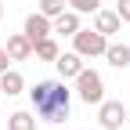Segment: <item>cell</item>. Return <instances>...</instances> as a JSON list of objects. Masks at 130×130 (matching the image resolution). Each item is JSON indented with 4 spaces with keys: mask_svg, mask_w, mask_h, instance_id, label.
I'll return each mask as SVG.
<instances>
[{
    "mask_svg": "<svg viewBox=\"0 0 130 130\" xmlns=\"http://www.w3.org/2000/svg\"><path fill=\"white\" fill-rule=\"evenodd\" d=\"M29 101H32L36 119H47V123L61 126L69 119V108H72V90L65 87V79H40L29 90Z\"/></svg>",
    "mask_w": 130,
    "mask_h": 130,
    "instance_id": "1",
    "label": "cell"
},
{
    "mask_svg": "<svg viewBox=\"0 0 130 130\" xmlns=\"http://www.w3.org/2000/svg\"><path fill=\"white\" fill-rule=\"evenodd\" d=\"M76 94H79L83 105H101L105 101V79H101V72H94V69L83 65V72L76 76Z\"/></svg>",
    "mask_w": 130,
    "mask_h": 130,
    "instance_id": "2",
    "label": "cell"
},
{
    "mask_svg": "<svg viewBox=\"0 0 130 130\" xmlns=\"http://www.w3.org/2000/svg\"><path fill=\"white\" fill-rule=\"evenodd\" d=\"M72 47H76V54H83V58H105L108 36L98 32V29H79L76 36H72Z\"/></svg>",
    "mask_w": 130,
    "mask_h": 130,
    "instance_id": "3",
    "label": "cell"
},
{
    "mask_svg": "<svg viewBox=\"0 0 130 130\" xmlns=\"http://www.w3.org/2000/svg\"><path fill=\"white\" fill-rule=\"evenodd\" d=\"M126 123V105L123 101H101L98 105V126L101 130H123Z\"/></svg>",
    "mask_w": 130,
    "mask_h": 130,
    "instance_id": "4",
    "label": "cell"
},
{
    "mask_svg": "<svg viewBox=\"0 0 130 130\" xmlns=\"http://www.w3.org/2000/svg\"><path fill=\"white\" fill-rule=\"evenodd\" d=\"M22 32H25L32 43H36V40H43V36H51V32H54V25H51V18H47V14H40V11H36V14H29V18H25Z\"/></svg>",
    "mask_w": 130,
    "mask_h": 130,
    "instance_id": "5",
    "label": "cell"
},
{
    "mask_svg": "<svg viewBox=\"0 0 130 130\" xmlns=\"http://www.w3.org/2000/svg\"><path fill=\"white\" fill-rule=\"evenodd\" d=\"M51 25H54V32H61V36H76L79 29H83V22H79V11H61L58 18H51Z\"/></svg>",
    "mask_w": 130,
    "mask_h": 130,
    "instance_id": "6",
    "label": "cell"
},
{
    "mask_svg": "<svg viewBox=\"0 0 130 130\" xmlns=\"http://www.w3.org/2000/svg\"><path fill=\"white\" fill-rule=\"evenodd\" d=\"M7 54H11V61L32 58V40L25 36V32H11V36H7Z\"/></svg>",
    "mask_w": 130,
    "mask_h": 130,
    "instance_id": "7",
    "label": "cell"
},
{
    "mask_svg": "<svg viewBox=\"0 0 130 130\" xmlns=\"http://www.w3.org/2000/svg\"><path fill=\"white\" fill-rule=\"evenodd\" d=\"M58 76L61 79H76L79 72H83V54H76V51H69V54H58Z\"/></svg>",
    "mask_w": 130,
    "mask_h": 130,
    "instance_id": "8",
    "label": "cell"
},
{
    "mask_svg": "<svg viewBox=\"0 0 130 130\" xmlns=\"http://www.w3.org/2000/svg\"><path fill=\"white\" fill-rule=\"evenodd\" d=\"M94 29L105 32V36H116V32L123 29V18H119L116 11H101V7H98L94 11Z\"/></svg>",
    "mask_w": 130,
    "mask_h": 130,
    "instance_id": "9",
    "label": "cell"
},
{
    "mask_svg": "<svg viewBox=\"0 0 130 130\" xmlns=\"http://www.w3.org/2000/svg\"><path fill=\"white\" fill-rule=\"evenodd\" d=\"M22 90H25V79H22L18 69H4V72H0V94L14 98V94H22Z\"/></svg>",
    "mask_w": 130,
    "mask_h": 130,
    "instance_id": "10",
    "label": "cell"
},
{
    "mask_svg": "<svg viewBox=\"0 0 130 130\" xmlns=\"http://www.w3.org/2000/svg\"><path fill=\"white\" fill-rule=\"evenodd\" d=\"M32 54H36L40 61H58L61 47H58V40H54V36H43V40H36V43H32Z\"/></svg>",
    "mask_w": 130,
    "mask_h": 130,
    "instance_id": "11",
    "label": "cell"
},
{
    "mask_svg": "<svg viewBox=\"0 0 130 130\" xmlns=\"http://www.w3.org/2000/svg\"><path fill=\"white\" fill-rule=\"evenodd\" d=\"M105 58H108L112 69H126V65H130V47L126 43H108L105 47Z\"/></svg>",
    "mask_w": 130,
    "mask_h": 130,
    "instance_id": "12",
    "label": "cell"
},
{
    "mask_svg": "<svg viewBox=\"0 0 130 130\" xmlns=\"http://www.w3.org/2000/svg\"><path fill=\"white\" fill-rule=\"evenodd\" d=\"M36 112H25V108H18V112H11L7 116V130H36Z\"/></svg>",
    "mask_w": 130,
    "mask_h": 130,
    "instance_id": "13",
    "label": "cell"
},
{
    "mask_svg": "<svg viewBox=\"0 0 130 130\" xmlns=\"http://www.w3.org/2000/svg\"><path fill=\"white\" fill-rule=\"evenodd\" d=\"M40 14H47V18H58V14L65 11V0H40Z\"/></svg>",
    "mask_w": 130,
    "mask_h": 130,
    "instance_id": "14",
    "label": "cell"
},
{
    "mask_svg": "<svg viewBox=\"0 0 130 130\" xmlns=\"http://www.w3.org/2000/svg\"><path fill=\"white\" fill-rule=\"evenodd\" d=\"M72 11H79V14H94L98 7H101V0H65Z\"/></svg>",
    "mask_w": 130,
    "mask_h": 130,
    "instance_id": "15",
    "label": "cell"
},
{
    "mask_svg": "<svg viewBox=\"0 0 130 130\" xmlns=\"http://www.w3.org/2000/svg\"><path fill=\"white\" fill-rule=\"evenodd\" d=\"M116 14L123 22H130V0H116Z\"/></svg>",
    "mask_w": 130,
    "mask_h": 130,
    "instance_id": "16",
    "label": "cell"
},
{
    "mask_svg": "<svg viewBox=\"0 0 130 130\" xmlns=\"http://www.w3.org/2000/svg\"><path fill=\"white\" fill-rule=\"evenodd\" d=\"M11 69V54H7V47H0V72Z\"/></svg>",
    "mask_w": 130,
    "mask_h": 130,
    "instance_id": "17",
    "label": "cell"
},
{
    "mask_svg": "<svg viewBox=\"0 0 130 130\" xmlns=\"http://www.w3.org/2000/svg\"><path fill=\"white\" fill-rule=\"evenodd\" d=\"M0 18H4V4H0Z\"/></svg>",
    "mask_w": 130,
    "mask_h": 130,
    "instance_id": "18",
    "label": "cell"
},
{
    "mask_svg": "<svg viewBox=\"0 0 130 130\" xmlns=\"http://www.w3.org/2000/svg\"><path fill=\"white\" fill-rule=\"evenodd\" d=\"M54 130H69V126H54Z\"/></svg>",
    "mask_w": 130,
    "mask_h": 130,
    "instance_id": "19",
    "label": "cell"
},
{
    "mask_svg": "<svg viewBox=\"0 0 130 130\" xmlns=\"http://www.w3.org/2000/svg\"><path fill=\"white\" fill-rule=\"evenodd\" d=\"M0 98H4V94H0Z\"/></svg>",
    "mask_w": 130,
    "mask_h": 130,
    "instance_id": "20",
    "label": "cell"
}]
</instances>
